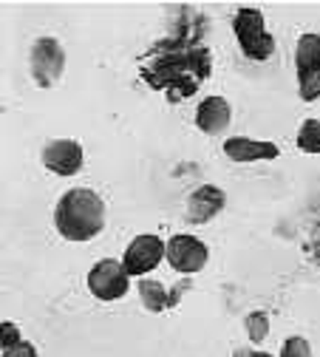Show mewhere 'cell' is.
Segmentation results:
<instances>
[{
  "instance_id": "13",
  "label": "cell",
  "mask_w": 320,
  "mask_h": 357,
  "mask_svg": "<svg viewBox=\"0 0 320 357\" xmlns=\"http://www.w3.org/2000/svg\"><path fill=\"white\" fill-rule=\"evenodd\" d=\"M139 298H142V303H145V309L148 312H165V309H170L173 303H170V289L162 284V281H153V278H139Z\"/></svg>"
},
{
  "instance_id": "8",
  "label": "cell",
  "mask_w": 320,
  "mask_h": 357,
  "mask_svg": "<svg viewBox=\"0 0 320 357\" xmlns=\"http://www.w3.org/2000/svg\"><path fill=\"white\" fill-rule=\"evenodd\" d=\"M162 258H165V241L153 233H142L128 244V250L119 261L130 278H145L162 264Z\"/></svg>"
},
{
  "instance_id": "5",
  "label": "cell",
  "mask_w": 320,
  "mask_h": 357,
  "mask_svg": "<svg viewBox=\"0 0 320 357\" xmlns=\"http://www.w3.org/2000/svg\"><path fill=\"white\" fill-rule=\"evenodd\" d=\"M29 71L40 88H52L66 71V49L57 37H37L29 52Z\"/></svg>"
},
{
  "instance_id": "1",
  "label": "cell",
  "mask_w": 320,
  "mask_h": 357,
  "mask_svg": "<svg viewBox=\"0 0 320 357\" xmlns=\"http://www.w3.org/2000/svg\"><path fill=\"white\" fill-rule=\"evenodd\" d=\"M213 63H210V49L204 46H185L170 54H162L153 66L145 68V79L156 88V91H167L170 100L193 97L199 85L210 77Z\"/></svg>"
},
{
  "instance_id": "11",
  "label": "cell",
  "mask_w": 320,
  "mask_h": 357,
  "mask_svg": "<svg viewBox=\"0 0 320 357\" xmlns=\"http://www.w3.org/2000/svg\"><path fill=\"white\" fill-rule=\"evenodd\" d=\"M224 207H227V193L218 185H201L190 193L185 215H188L190 225H207V221H213Z\"/></svg>"
},
{
  "instance_id": "19",
  "label": "cell",
  "mask_w": 320,
  "mask_h": 357,
  "mask_svg": "<svg viewBox=\"0 0 320 357\" xmlns=\"http://www.w3.org/2000/svg\"><path fill=\"white\" fill-rule=\"evenodd\" d=\"M233 357H272L269 351H261V349H252V346H244V349H236Z\"/></svg>"
},
{
  "instance_id": "16",
  "label": "cell",
  "mask_w": 320,
  "mask_h": 357,
  "mask_svg": "<svg viewBox=\"0 0 320 357\" xmlns=\"http://www.w3.org/2000/svg\"><path fill=\"white\" fill-rule=\"evenodd\" d=\"M278 357H312V346H309V340H306V337L292 335V337H287V340H284V346H281V354H278Z\"/></svg>"
},
{
  "instance_id": "2",
  "label": "cell",
  "mask_w": 320,
  "mask_h": 357,
  "mask_svg": "<svg viewBox=\"0 0 320 357\" xmlns=\"http://www.w3.org/2000/svg\"><path fill=\"white\" fill-rule=\"evenodd\" d=\"M54 227L66 241L82 244L105 230V202L91 188H71L54 207Z\"/></svg>"
},
{
  "instance_id": "14",
  "label": "cell",
  "mask_w": 320,
  "mask_h": 357,
  "mask_svg": "<svg viewBox=\"0 0 320 357\" xmlns=\"http://www.w3.org/2000/svg\"><path fill=\"white\" fill-rule=\"evenodd\" d=\"M298 148L303 153L320 156V119H303L298 128Z\"/></svg>"
},
{
  "instance_id": "10",
  "label": "cell",
  "mask_w": 320,
  "mask_h": 357,
  "mask_svg": "<svg viewBox=\"0 0 320 357\" xmlns=\"http://www.w3.org/2000/svg\"><path fill=\"white\" fill-rule=\"evenodd\" d=\"M224 156L238 165L250 162H272L281 156V148L266 139H250V137H230L224 139Z\"/></svg>"
},
{
  "instance_id": "4",
  "label": "cell",
  "mask_w": 320,
  "mask_h": 357,
  "mask_svg": "<svg viewBox=\"0 0 320 357\" xmlns=\"http://www.w3.org/2000/svg\"><path fill=\"white\" fill-rule=\"evenodd\" d=\"M295 71H298V94L303 102L320 100V34L306 31L295 46Z\"/></svg>"
},
{
  "instance_id": "3",
  "label": "cell",
  "mask_w": 320,
  "mask_h": 357,
  "mask_svg": "<svg viewBox=\"0 0 320 357\" xmlns=\"http://www.w3.org/2000/svg\"><path fill=\"white\" fill-rule=\"evenodd\" d=\"M233 34L238 40V46L244 52L247 60L255 63H266L272 54H275V37L266 29L264 12L255 6H241L233 15Z\"/></svg>"
},
{
  "instance_id": "6",
  "label": "cell",
  "mask_w": 320,
  "mask_h": 357,
  "mask_svg": "<svg viewBox=\"0 0 320 357\" xmlns=\"http://www.w3.org/2000/svg\"><path fill=\"white\" fill-rule=\"evenodd\" d=\"M128 289H130V275L116 258H102L88 270V292L102 303L122 301Z\"/></svg>"
},
{
  "instance_id": "9",
  "label": "cell",
  "mask_w": 320,
  "mask_h": 357,
  "mask_svg": "<svg viewBox=\"0 0 320 357\" xmlns=\"http://www.w3.org/2000/svg\"><path fill=\"white\" fill-rule=\"evenodd\" d=\"M40 159L45 170H52L57 176H77L85 165V151L77 139H52L43 145Z\"/></svg>"
},
{
  "instance_id": "18",
  "label": "cell",
  "mask_w": 320,
  "mask_h": 357,
  "mask_svg": "<svg viewBox=\"0 0 320 357\" xmlns=\"http://www.w3.org/2000/svg\"><path fill=\"white\" fill-rule=\"evenodd\" d=\"M0 357H40L37 354V349L29 343V340H23V343H17L15 349H9V351H3Z\"/></svg>"
},
{
  "instance_id": "17",
  "label": "cell",
  "mask_w": 320,
  "mask_h": 357,
  "mask_svg": "<svg viewBox=\"0 0 320 357\" xmlns=\"http://www.w3.org/2000/svg\"><path fill=\"white\" fill-rule=\"evenodd\" d=\"M17 343H23V335H20L17 324H12V321H0V354L9 351V349H15Z\"/></svg>"
},
{
  "instance_id": "7",
  "label": "cell",
  "mask_w": 320,
  "mask_h": 357,
  "mask_svg": "<svg viewBox=\"0 0 320 357\" xmlns=\"http://www.w3.org/2000/svg\"><path fill=\"white\" fill-rule=\"evenodd\" d=\"M165 261L181 275H196L207 266L210 250L201 238H196L190 233H176L165 241Z\"/></svg>"
},
{
  "instance_id": "20",
  "label": "cell",
  "mask_w": 320,
  "mask_h": 357,
  "mask_svg": "<svg viewBox=\"0 0 320 357\" xmlns=\"http://www.w3.org/2000/svg\"><path fill=\"white\" fill-rule=\"evenodd\" d=\"M312 252L314 258H320V225L314 227V236H312Z\"/></svg>"
},
{
  "instance_id": "12",
  "label": "cell",
  "mask_w": 320,
  "mask_h": 357,
  "mask_svg": "<svg viewBox=\"0 0 320 357\" xmlns=\"http://www.w3.org/2000/svg\"><path fill=\"white\" fill-rule=\"evenodd\" d=\"M233 122V105L224 97H204L196 108V128L207 137H218Z\"/></svg>"
},
{
  "instance_id": "15",
  "label": "cell",
  "mask_w": 320,
  "mask_h": 357,
  "mask_svg": "<svg viewBox=\"0 0 320 357\" xmlns=\"http://www.w3.org/2000/svg\"><path fill=\"white\" fill-rule=\"evenodd\" d=\"M244 326H247V335H250L252 343H264L266 335H269V315L264 309H255V312H250V315H247Z\"/></svg>"
}]
</instances>
